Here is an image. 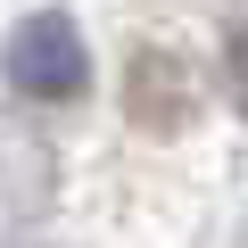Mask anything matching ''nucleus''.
Here are the masks:
<instances>
[{
    "mask_svg": "<svg viewBox=\"0 0 248 248\" xmlns=\"http://www.w3.org/2000/svg\"><path fill=\"white\" fill-rule=\"evenodd\" d=\"M0 75H9V91L25 99H75L91 83V50H83V25L66 9H33L9 25V42H0Z\"/></svg>",
    "mask_w": 248,
    "mask_h": 248,
    "instance_id": "obj_1",
    "label": "nucleus"
}]
</instances>
